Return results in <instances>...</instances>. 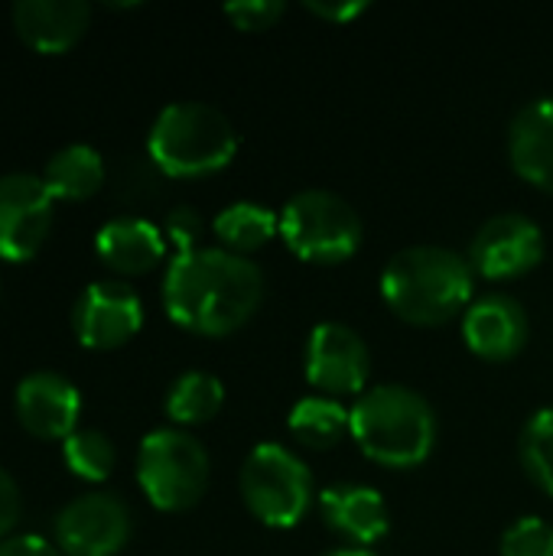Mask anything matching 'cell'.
<instances>
[{"label": "cell", "mask_w": 553, "mask_h": 556, "mask_svg": "<svg viewBox=\"0 0 553 556\" xmlns=\"http://www.w3.org/2000/svg\"><path fill=\"white\" fill-rule=\"evenodd\" d=\"M0 556H62L55 544L36 534H13L0 544Z\"/></svg>", "instance_id": "obj_29"}, {"label": "cell", "mask_w": 553, "mask_h": 556, "mask_svg": "<svg viewBox=\"0 0 553 556\" xmlns=\"http://www.w3.org/2000/svg\"><path fill=\"white\" fill-rule=\"evenodd\" d=\"M202 231H205V222H202V215H199L192 205H176V208L166 212V218H163V235L176 244L179 254L199 251Z\"/></svg>", "instance_id": "obj_26"}, {"label": "cell", "mask_w": 553, "mask_h": 556, "mask_svg": "<svg viewBox=\"0 0 553 556\" xmlns=\"http://www.w3.org/2000/svg\"><path fill=\"white\" fill-rule=\"evenodd\" d=\"M20 511H23V502H20V489L13 482V476L7 469H0V544L10 538V531L16 528L20 521Z\"/></svg>", "instance_id": "obj_28"}, {"label": "cell", "mask_w": 553, "mask_h": 556, "mask_svg": "<svg viewBox=\"0 0 553 556\" xmlns=\"http://www.w3.org/2000/svg\"><path fill=\"white\" fill-rule=\"evenodd\" d=\"M95 251L108 270H114L121 277H137V274L153 270L163 261L166 241L153 222L124 215V218H111L98 228Z\"/></svg>", "instance_id": "obj_18"}, {"label": "cell", "mask_w": 553, "mask_h": 556, "mask_svg": "<svg viewBox=\"0 0 553 556\" xmlns=\"http://www.w3.org/2000/svg\"><path fill=\"white\" fill-rule=\"evenodd\" d=\"M143 326V303L124 280L88 283L72 306V332L85 349H117Z\"/></svg>", "instance_id": "obj_10"}, {"label": "cell", "mask_w": 553, "mask_h": 556, "mask_svg": "<svg viewBox=\"0 0 553 556\" xmlns=\"http://www.w3.org/2000/svg\"><path fill=\"white\" fill-rule=\"evenodd\" d=\"M20 427L36 440H68L78 430L81 394L59 371H33L13 394Z\"/></svg>", "instance_id": "obj_13"}, {"label": "cell", "mask_w": 553, "mask_h": 556, "mask_svg": "<svg viewBox=\"0 0 553 556\" xmlns=\"http://www.w3.org/2000/svg\"><path fill=\"white\" fill-rule=\"evenodd\" d=\"M528 313L508 293H486L463 313V339L486 362H508L528 345Z\"/></svg>", "instance_id": "obj_14"}, {"label": "cell", "mask_w": 553, "mask_h": 556, "mask_svg": "<svg viewBox=\"0 0 553 556\" xmlns=\"http://www.w3.org/2000/svg\"><path fill=\"white\" fill-rule=\"evenodd\" d=\"M225 404V388L209 371H186L166 391V417L179 427L209 424Z\"/></svg>", "instance_id": "obj_21"}, {"label": "cell", "mask_w": 553, "mask_h": 556, "mask_svg": "<svg viewBox=\"0 0 553 556\" xmlns=\"http://www.w3.org/2000/svg\"><path fill=\"white\" fill-rule=\"evenodd\" d=\"M241 498L267 528H293L313 508L310 466L280 443H257L241 466Z\"/></svg>", "instance_id": "obj_7"}, {"label": "cell", "mask_w": 553, "mask_h": 556, "mask_svg": "<svg viewBox=\"0 0 553 556\" xmlns=\"http://www.w3.org/2000/svg\"><path fill=\"white\" fill-rule=\"evenodd\" d=\"M264 300V270L235 251L199 248L176 254L163 277V306L176 326L196 336L241 329Z\"/></svg>", "instance_id": "obj_1"}, {"label": "cell", "mask_w": 553, "mask_h": 556, "mask_svg": "<svg viewBox=\"0 0 553 556\" xmlns=\"http://www.w3.org/2000/svg\"><path fill=\"white\" fill-rule=\"evenodd\" d=\"M287 427L297 443L310 450H332L349 430V410L336 397H303L293 404Z\"/></svg>", "instance_id": "obj_22"}, {"label": "cell", "mask_w": 553, "mask_h": 556, "mask_svg": "<svg viewBox=\"0 0 553 556\" xmlns=\"http://www.w3.org/2000/svg\"><path fill=\"white\" fill-rule=\"evenodd\" d=\"M212 231L225 251L248 257L251 251L264 248L274 235H280V215H274L261 202H235L215 215Z\"/></svg>", "instance_id": "obj_20"}, {"label": "cell", "mask_w": 553, "mask_h": 556, "mask_svg": "<svg viewBox=\"0 0 553 556\" xmlns=\"http://www.w3.org/2000/svg\"><path fill=\"white\" fill-rule=\"evenodd\" d=\"M55 222V199L42 176H0V257L23 264L39 254Z\"/></svg>", "instance_id": "obj_8"}, {"label": "cell", "mask_w": 553, "mask_h": 556, "mask_svg": "<svg viewBox=\"0 0 553 556\" xmlns=\"http://www.w3.org/2000/svg\"><path fill=\"white\" fill-rule=\"evenodd\" d=\"M502 556H553V525L544 518H518L499 544Z\"/></svg>", "instance_id": "obj_25"}, {"label": "cell", "mask_w": 553, "mask_h": 556, "mask_svg": "<svg viewBox=\"0 0 553 556\" xmlns=\"http://www.w3.org/2000/svg\"><path fill=\"white\" fill-rule=\"evenodd\" d=\"M10 20L16 36L42 52L59 55L68 52L91 23V7L85 0H20L10 7Z\"/></svg>", "instance_id": "obj_15"}, {"label": "cell", "mask_w": 553, "mask_h": 556, "mask_svg": "<svg viewBox=\"0 0 553 556\" xmlns=\"http://www.w3.org/2000/svg\"><path fill=\"white\" fill-rule=\"evenodd\" d=\"M319 515L336 534H342L355 547H372L375 541H381L388 534V525H391L381 492L359 485V482H342V485L323 489Z\"/></svg>", "instance_id": "obj_16"}, {"label": "cell", "mask_w": 553, "mask_h": 556, "mask_svg": "<svg viewBox=\"0 0 553 556\" xmlns=\"http://www.w3.org/2000/svg\"><path fill=\"white\" fill-rule=\"evenodd\" d=\"M385 303L414 326H440L469 309L473 264L440 244L398 251L381 270Z\"/></svg>", "instance_id": "obj_2"}, {"label": "cell", "mask_w": 553, "mask_h": 556, "mask_svg": "<svg viewBox=\"0 0 553 556\" xmlns=\"http://www.w3.org/2000/svg\"><path fill=\"white\" fill-rule=\"evenodd\" d=\"M62 459L72 476L85 482H104L114 472L117 453L101 430H75L68 440H62Z\"/></svg>", "instance_id": "obj_23"}, {"label": "cell", "mask_w": 553, "mask_h": 556, "mask_svg": "<svg viewBox=\"0 0 553 556\" xmlns=\"http://www.w3.org/2000/svg\"><path fill=\"white\" fill-rule=\"evenodd\" d=\"M147 150L166 176L196 179L231 163L238 134L218 108L205 101H173L156 114Z\"/></svg>", "instance_id": "obj_4"}, {"label": "cell", "mask_w": 553, "mask_h": 556, "mask_svg": "<svg viewBox=\"0 0 553 556\" xmlns=\"http://www.w3.org/2000/svg\"><path fill=\"white\" fill-rule=\"evenodd\" d=\"M52 528L62 556H114L130 541V511L111 492H88L72 498Z\"/></svg>", "instance_id": "obj_9"}, {"label": "cell", "mask_w": 553, "mask_h": 556, "mask_svg": "<svg viewBox=\"0 0 553 556\" xmlns=\"http://www.w3.org/2000/svg\"><path fill=\"white\" fill-rule=\"evenodd\" d=\"M349 433L359 450L388 469L420 466L437 443V414L427 397L404 384H381L359 394L349 410Z\"/></svg>", "instance_id": "obj_3"}, {"label": "cell", "mask_w": 553, "mask_h": 556, "mask_svg": "<svg viewBox=\"0 0 553 556\" xmlns=\"http://www.w3.org/2000/svg\"><path fill=\"white\" fill-rule=\"evenodd\" d=\"M209 472L212 463L205 446L179 427L147 433L137 450V482L160 511L192 508L209 489Z\"/></svg>", "instance_id": "obj_5"}, {"label": "cell", "mask_w": 553, "mask_h": 556, "mask_svg": "<svg viewBox=\"0 0 553 556\" xmlns=\"http://www.w3.org/2000/svg\"><path fill=\"white\" fill-rule=\"evenodd\" d=\"M508 156L525 182L553 192V94L515 114L508 127Z\"/></svg>", "instance_id": "obj_17"}, {"label": "cell", "mask_w": 553, "mask_h": 556, "mask_svg": "<svg viewBox=\"0 0 553 556\" xmlns=\"http://www.w3.org/2000/svg\"><path fill=\"white\" fill-rule=\"evenodd\" d=\"M42 182L52 192V199L85 202L104 186V160L88 143H68L49 156Z\"/></svg>", "instance_id": "obj_19"}, {"label": "cell", "mask_w": 553, "mask_h": 556, "mask_svg": "<svg viewBox=\"0 0 553 556\" xmlns=\"http://www.w3.org/2000/svg\"><path fill=\"white\" fill-rule=\"evenodd\" d=\"M323 556H375L368 547H339V551H329Z\"/></svg>", "instance_id": "obj_31"}, {"label": "cell", "mask_w": 553, "mask_h": 556, "mask_svg": "<svg viewBox=\"0 0 553 556\" xmlns=\"http://www.w3.org/2000/svg\"><path fill=\"white\" fill-rule=\"evenodd\" d=\"M225 16L238 29H271L284 16V3L280 0H238L225 7Z\"/></svg>", "instance_id": "obj_27"}, {"label": "cell", "mask_w": 553, "mask_h": 556, "mask_svg": "<svg viewBox=\"0 0 553 556\" xmlns=\"http://www.w3.org/2000/svg\"><path fill=\"white\" fill-rule=\"evenodd\" d=\"M306 10L310 13H316V16H323V20H329V23H349V20H355V16H362L365 10H368V3L365 0H352V3H329V0H306Z\"/></svg>", "instance_id": "obj_30"}, {"label": "cell", "mask_w": 553, "mask_h": 556, "mask_svg": "<svg viewBox=\"0 0 553 556\" xmlns=\"http://www.w3.org/2000/svg\"><path fill=\"white\" fill-rule=\"evenodd\" d=\"M306 381L326 394H362L372 352L365 339L345 323H319L306 342Z\"/></svg>", "instance_id": "obj_12"}, {"label": "cell", "mask_w": 553, "mask_h": 556, "mask_svg": "<svg viewBox=\"0 0 553 556\" xmlns=\"http://www.w3.org/2000/svg\"><path fill=\"white\" fill-rule=\"evenodd\" d=\"M280 238L310 264H342L362 248V218L329 189H303L280 212Z\"/></svg>", "instance_id": "obj_6"}, {"label": "cell", "mask_w": 553, "mask_h": 556, "mask_svg": "<svg viewBox=\"0 0 553 556\" xmlns=\"http://www.w3.org/2000/svg\"><path fill=\"white\" fill-rule=\"evenodd\" d=\"M544 257V231L521 212H502L489 218L469 248V264L489 280H515L535 270Z\"/></svg>", "instance_id": "obj_11"}, {"label": "cell", "mask_w": 553, "mask_h": 556, "mask_svg": "<svg viewBox=\"0 0 553 556\" xmlns=\"http://www.w3.org/2000/svg\"><path fill=\"white\" fill-rule=\"evenodd\" d=\"M521 466L531 482L553 498V407L538 410L521 433Z\"/></svg>", "instance_id": "obj_24"}]
</instances>
